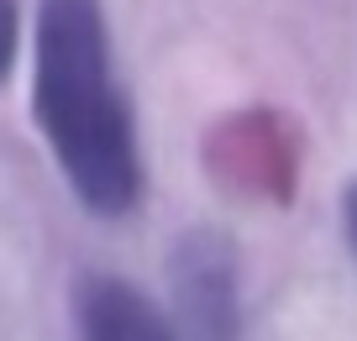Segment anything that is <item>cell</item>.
Segmentation results:
<instances>
[{
  "mask_svg": "<svg viewBox=\"0 0 357 341\" xmlns=\"http://www.w3.org/2000/svg\"><path fill=\"white\" fill-rule=\"evenodd\" d=\"M32 116L79 205L126 215L142 199V147L116 84L100 0H43L32 53Z\"/></svg>",
  "mask_w": 357,
  "mask_h": 341,
  "instance_id": "1",
  "label": "cell"
},
{
  "mask_svg": "<svg viewBox=\"0 0 357 341\" xmlns=\"http://www.w3.org/2000/svg\"><path fill=\"white\" fill-rule=\"evenodd\" d=\"M174 299H178V320L195 341H236V268H231V247L211 232L184 236L174 257Z\"/></svg>",
  "mask_w": 357,
  "mask_h": 341,
  "instance_id": "2",
  "label": "cell"
},
{
  "mask_svg": "<svg viewBox=\"0 0 357 341\" xmlns=\"http://www.w3.org/2000/svg\"><path fill=\"white\" fill-rule=\"evenodd\" d=\"M74 326L79 341H178L174 320L116 273H84L74 284Z\"/></svg>",
  "mask_w": 357,
  "mask_h": 341,
  "instance_id": "3",
  "label": "cell"
},
{
  "mask_svg": "<svg viewBox=\"0 0 357 341\" xmlns=\"http://www.w3.org/2000/svg\"><path fill=\"white\" fill-rule=\"evenodd\" d=\"M16 43H22V16H16V0H0V84L16 63Z\"/></svg>",
  "mask_w": 357,
  "mask_h": 341,
  "instance_id": "4",
  "label": "cell"
},
{
  "mask_svg": "<svg viewBox=\"0 0 357 341\" xmlns=\"http://www.w3.org/2000/svg\"><path fill=\"white\" fill-rule=\"evenodd\" d=\"M342 215H347V236H352V247H357V179L347 184V199H342Z\"/></svg>",
  "mask_w": 357,
  "mask_h": 341,
  "instance_id": "5",
  "label": "cell"
}]
</instances>
